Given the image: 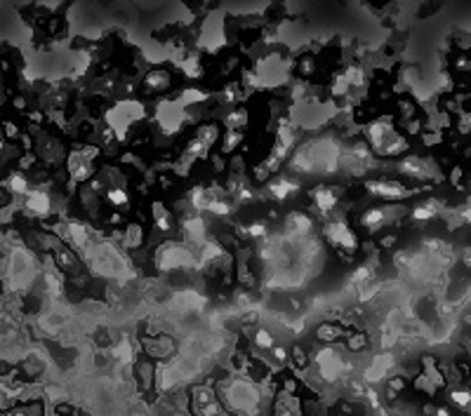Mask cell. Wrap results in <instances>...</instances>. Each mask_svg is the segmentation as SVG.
I'll use <instances>...</instances> for the list:
<instances>
[{"mask_svg":"<svg viewBox=\"0 0 471 416\" xmlns=\"http://www.w3.org/2000/svg\"><path fill=\"white\" fill-rule=\"evenodd\" d=\"M181 104H201L208 99V92H201V90H186L184 94H181Z\"/></svg>","mask_w":471,"mask_h":416,"instance_id":"41","label":"cell"},{"mask_svg":"<svg viewBox=\"0 0 471 416\" xmlns=\"http://www.w3.org/2000/svg\"><path fill=\"white\" fill-rule=\"evenodd\" d=\"M379 245H382L384 250H391V247L396 245V235H384L382 240H379Z\"/></svg>","mask_w":471,"mask_h":416,"instance_id":"51","label":"cell"},{"mask_svg":"<svg viewBox=\"0 0 471 416\" xmlns=\"http://www.w3.org/2000/svg\"><path fill=\"white\" fill-rule=\"evenodd\" d=\"M5 137L19 139V137H22V134H19V127H17L15 123H5Z\"/></svg>","mask_w":471,"mask_h":416,"instance_id":"47","label":"cell"},{"mask_svg":"<svg viewBox=\"0 0 471 416\" xmlns=\"http://www.w3.org/2000/svg\"><path fill=\"white\" fill-rule=\"evenodd\" d=\"M181 228H184V235H186V240L189 243H193V245H198V247H203L208 243V224H205V219H203L201 214H189V216H184V221H181Z\"/></svg>","mask_w":471,"mask_h":416,"instance_id":"12","label":"cell"},{"mask_svg":"<svg viewBox=\"0 0 471 416\" xmlns=\"http://www.w3.org/2000/svg\"><path fill=\"white\" fill-rule=\"evenodd\" d=\"M398 172L407 176V179H429V176L439 174L434 162L419 158V155H405V158L398 162Z\"/></svg>","mask_w":471,"mask_h":416,"instance_id":"8","label":"cell"},{"mask_svg":"<svg viewBox=\"0 0 471 416\" xmlns=\"http://www.w3.org/2000/svg\"><path fill=\"white\" fill-rule=\"evenodd\" d=\"M297 193H299V181L297 179H290V176H276L273 181H269V195L278 202H283V200H287V197H292Z\"/></svg>","mask_w":471,"mask_h":416,"instance_id":"16","label":"cell"},{"mask_svg":"<svg viewBox=\"0 0 471 416\" xmlns=\"http://www.w3.org/2000/svg\"><path fill=\"white\" fill-rule=\"evenodd\" d=\"M460 219L462 221H467V224H471V202L467 204V207H464L462 212H460Z\"/></svg>","mask_w":471,"mask_h":416,"instance_id":"52","label":"cell"},{"mask_svg":"<svg viewBox=\"0 0 471 416\" xmlns=\"http://www.w3.org/2000/svg\"><path fill=\"white\" fill-rule=\"evenodd\" d=\"M450 400H453V405L455 407H460V409H469L471 407V393L469 391H453L450 393Z\"/></svg>","mask_w":471,"mask_h":416,"instance_id":"38","label":"cell"},{"mask_svg":"<svg viewBox=\"0 0 471 416\" xmlns=\"http://www.w3.org/2000/svg\"><path fill=\"white\" fill-rule=\"evenodd\" d=\"M33 165H36V155H33V153H24L22 158H19V167H22V169H29Z\"/></svg>","mask_w":471,"mask_h":416,"instance_id":"46","label":"cell"},{"mask_svg":"<svg viewBox=\"0 0 471 416\" xmlns=\"http://www.w3.org/2000/svg\"><path fill=\"white\" fill-rule=\"evenodd\" d=\"M81 153H83V158H85L88 162H93L97 155H100V146H90V144H85L81 148Z\"/></svg>","mask_w":471,"mask_h":416,"instance_id":"45","label":"cell"},{"mask_svg":"<svg viewBox=\"0 0 471 416\" xmlns=\"http://www.w3.org/2000/svg\"><path fill=\"white\" fill-rule=\"evenodd\" d=\"M208 212H213L215 216H229L231 214V202H227L224 197H215V200L210 202Z\"/></svg>","mask_w":471,"mask_h":416,"instance_id":"37","label":"cell"},{"mask_svg":"<svg viewBox=\"0 0 471 416\" xmlns=\"http://www.w3.org/2000/svg\"><path fill=\"white\" fill-rule=\"evenodd\" d=\"M299 71H302V75H311L314 71H316V59L314 56H304V59L299 61Z\"/></svg>","mask_w":471,"mask_h":416,"instance_id":"43","label":"cell"},{"mask_svg":"<svg viewBox=\"0 0 471 416\" xmlns=\"http://www.w3.org/2000/svg\"><path fill=\"white\" fill-rule=\"evenodd\" d=\"M316 372L326 384H337L342 379V374L347 372V362L333 345H326V348L316 353Z\"/></svg>","mask_w":471,"mask_h":416,"instance_id":"5","label":"cell"},{"mask_svg":"<svg viewBox=\"0 0 471 416\" xmlns=\"http://www.w3.org/2000/svg\"><path fill=\"white\" fill-rule=\"evenodd\" d=\"M441 214V202L436 200H427V202H419L417 207L410 212V219L412 221H431Z\"/></svg>","mask_w":471,"mask_h":416,"instance_id":"20","label":"cell"},{"mask_svg":"<svg viewBox=\"0 0 471 416\" xmlns=\"http://www.w3.org/2000/svg\"><path fill=\"white\" fill-rule=\"evenodd\" d=\"M372 278H375V268H372V264H361L354 273H351V285L361 287L365 282H372Z\"/></svg>","mask_w":471,"mask_h":416,"instance_id":"29","label":"cell"},{"mask_svg":"<svg viewBox=\"0 0 471 416\" xmlns=\"http://www.w3.org/2000/svg\"><path fill=\"white\" fill-rule=\"evenodd\" d=\"M5 186L10 188V193L15 195H29L31 193V186H29V179H26L24 172H12L8 179H5Z\"/></svg>","mask_w":471,"mask_h":416,"instance_id":"22","label":"cell"},{"mask_svg":"<svg viewBox=\"0 0 471 416\" xmlns=\"http://www.w3.org/2000/svg\"><path fill=\"white\" fill-rule=\"evenodd\" d=\"M38 273V264L26 247H12L10 250V285L12 289H26L33 285Z\"/></svg>","mask_w":471,"mask_h":416,"instance_id":"3","label":"cell"},{"mask_svg":"<svg viewBox=\"0 0 471 416\" xmlns=\"http://www.w3.org/2000/svg\"><path fill=\"white\" fill-rule=\"evenodd\" d=\"M107 200L114 204V207H128L130 204V195L123 186H111L107 190Z\"/></svg>","mask_w":471,"mask_h":416,"instance_id":"30","label":"cell"},{"mask_svg":"<svg viewBox=\"0 0 471 416\" xmlns=\"http://www.w3.org/2000/svg\"><path fill=\"white\" fill-rule=\"evenodd\" d=\"M365 345H368V334H363V331H356V334H347V348L351 353H361Z\"/></svg>","mask_w":471,"mask_h":416,"instance_id":"35","label":"cell"},{"mask_svg":"<svg viewBox=\"0 0 471 416\" xmlns=\"http://www.w3.org/2000/svg\"><path fill=\"white\" fill-rule=\"evenodd\" d=\"M349 90H351V85L347 82V78H344V73H342V75H335L333 85H330V94H333L335 99H342V97H347V94H349Z\"/></svg>","mask_w":471,"mask_h":416,"instance_id":"36","label":"cell"},{"mask_svg":"<svg viewBox=\"0 0 471 416\" xmlns=\"http://www.w3.org/2000/svg\"><path fill=\"white\" fill-rule=\"evenodd\" d=\"M434 416H453V414H450V409H446V407H436Z\"/></svg>","mask_w":471,"mask_h":416,"instance_id":"53","label":"cell"},{"mask_svg":"<svg viewBox=\"0 0 471 416\" xmlns=\"http://www.w3.org/2000/svg\"><path fill=\"white\" fill-rule=\"evenodd\" d=\"M344 78H347L351 87H363L365 85V71L363 66H358V63H351V66L344 68Z\"/></svg>","mask_w":471,"mask_h":416,"instance_id":"32","label":"cell"},{"mask_svg":"<svg viewBox=\"0 0 471 416\" xmlns=\"http://www.w3.org/2000/svg\"><path fill=\"white\" fill-rule=\"evenodd\" d=\"M220 395L231 412H236L238 416H259L264 395L252 379H229L227 384H222Z\"/></svg>","mask_w":471,"mask_h":416,"instance_id":"1","label":"cell"},{"mask_svg":"<svg viewBox=\"0 0 471 416\" xmlns=\"http://www.w3.org/2000/svg\"><path fill=\"white\" fill-rule=\"evenodd\" d=\"M363 188L368 190L370 195L384 197V200H389V202L405 200V197H410V195L415 193V190L400 186L398 181H384V179H370V181H365Z\"/></svg>","mask_w":471,"mask_h":416,"instance_id":"7","label":"cell"},{"mask_svg":"<svg viewBox=\"0 0 471 416\" xmlns=\"http://www.w3.org/2000/svg\"><path fill=\"white\" fill-rule=\"evenodd\" d=\"M151 216H153V224H156V228L160 233H170L172 231V214L167 212V207L163 202H153L151 204Z\"/></svg>","mask_w":471,"mask_h":416,"instance_id":"21","label":"cell"},{"mask_svg":"<svg viewBox=\"0 0 471 416\" xmlns=\"http://www.w3.org/2000/svg\"><path fill=\"white\" fill-rule=\"evenodd\" d=\"M393 365H396V357H393L391 353L377 355L368 365V369H365V384H377V381H382L386 374L393 369Z\"/></svg>","mask_w":471,"mask_h":416,"instance_id":"14","label":"cell"},{"mask_svg":"<svg viewBox=\"0 0 471 416\" xmlns=\"http://www.w3.org/2000/svg\"><path fill=\"white\" fill-rule=\"evenodd\" d=\"M271 355L276 357L278 362H285V360H287V350L283 348V345H276V348L271 350Z\"/></svg>","mask_w":471,"mask_h":416,"instance_id":"49","label":"cell"},{"mask_svg":"<svg viewBox=\"0 0 471 416\" xmlns=\"http://www.w3.org/2000/svg\"><path fill=\"white\" fill-rule=\"evenodd\" d=\"M144 350L149 353L153 360H165L167 355H172V353H174V343H172V338L158 336V338H151V341H146Z\"/></svg>","mask_w":471,"mask_h":416,"instance_id":"18","label":"cell"},{"mask_svg":"<svg viewBox=\"0 0 471 416\" xmlns=\"http://www.w3.org/2000/svg\"><path fill=\"white\" fill-rule=\"evenodd\" d=\"M243 144V132H238V130H229L227 134L222 137V153H234L238 146Z\"/></svg>","mask_w":471,"mask_h":416,"instance_id":"33","label":"cell"},{"mask_svg":"<svg viewBox=\"0 0 471 416\" xmlns=\"http://www.w3.org/2000/svg\"><path fill=\"white\" fill-rule=\"evenodd\" d=\"M422 141H424L427 146H436V144H441L443 137L441 134H422Z\"/></svg>","mask_w":471,"mask_h":416,"instance_id":"48","label":"cell"},{"mask_svg":"<svg viewBox=\"0 0 471 416\" xmlns=\"http://www.w3.org/2000/svg\"><path fill=\"white\" fill-rule=\"evenodd\" d=\"M174 301L179 303L181 310H193V313H198V310H203V306H205V299L193 292V289H184V292H179L177 296H174Z\"/></svg>","mask_w":471,"mask_h":416,"instance_id":"19","label":"cell"},{"mask_svg":"<svg viewBox=\"0 0 471 416\" xmlns=\"http://www.w3.org/2000/svg\"><path fill=\"white\" fill-rule=\"evenodd\" d=\"M457 127H460L462 134L471 132V113H460V120H457Z\"/></svg>","mask_w":471,"mask_h":416,"instance_id":"44","label":"cell"},{"mask_svg":"<svg viewBox=\"0 0 471 416\" xmlns=\"http://www.w3.org/2000/svg\"><path fill=\"white\" fill-rule=\"evenodd\" d=\"M111 355L121 365H132V360H135V345H132L128 338H123V341H118L114 348H111Z\"/></svg>","mask_w":471,"mask_h":416,"instance_id":"25","label":"cell"},{"mask_svg":"<svg viewBox=\"0 0 471 416\" xmlns=\"http://www.w3.org/2000/svg\"><path fill=\"white\" fill-rule=\"evenodd\" d=\"M172 87V75L165 68H153L144 75V90L151 94H163L165 90Z\"/></svg>","mask_w":471,"mask_h":416,"instance_id":"17","label":"cell"},{"mask_svg":"<svg viewBox=\"0 0 471 416\" xmlns=\"http://www.w3.org/2000/svg\"><path fill=\"white\" fill-rule=\"evenodd\" d=\"M224 123H227L229 130H238V132H241V127L248 125V111H245V109L229 111L227 118H224Z\"/></svg>","mask_w":471,"mask_h":416,"instance_id":"28","label":"cell"},{"mask_svg":"<svg viewBox=\"0 0 471 416\" xmlns=\"http://www.w3.org/2000/svg\"><path fill=\"white\" fill-rule=\"evenodd\" d=\"M342 197V188L340 186H316L311 190V200L316 204V209L321 214H330L337 207V200Z\"/></svg>","mask_w":471,"mask_h":416,"instance_id":"10","label":"cell"},{"mask_svg":"<svg viewBox=\"0 0 471 416\" xmlns=\"http://www.w3.org/2000/svg\"><path fill=\"white\" fill-rule=\"evenodd\" d=\"M144 243V231L139 224H130L128 228L123 231V247H128V250H137V247H142Z\"/></svg>","mask_w":471,"mask_h":416,"instance_id":"24","label":"cell"},{"mask_svg":"<svg viewBox=\"0 0 471 416\" xmlns=\"http://www.w3.org/2000/svg\"><path fill=\"white\" fill-rule=\"evenodd\" d=\"M15 106H17V109H24V106H26V104H24V99H22V97H17V99H15Z\"/></svg>","mask_w":471,"mask_h":416,"instance_id":"56","label":"cell"},{"mask_svg":"<svg viewBox=\"0 0 471 416\" xmlns=\"http://www.w3.org/2000/svg\"><path fill=\"white\" fill-rule=\"evenodd\" d=\"M398 113L403 120H415V104L407 102V99H400L398 102Z\"/></svg>","mask_w":471,"mask_h":416,"instance_id":"42","label":"cell"},{"mask_svg":"<svg viewBox=\"0 0 471 416\" xmlns=\"http://www.w3.org/2000/svg\"><path fill=\"white\" fill-rule=\"evenodd\" d=\"M50 207H52L50 195L43 188H31V193L24 197V209L31 216H47L50 214Z\"/></svg>","mask_w":471,"mask_h":416,"instance_id":"13","label":"cell"},{"mask_svg":"<svg viewBox=\"0 0 471 416\" xmlns=\"http://www.w3.org/2000/svg\"><path fill=\"white\" fill-rule=\"evenodd\" d=\"M193 137L213 148V146L217 144V139H220V127H217V125H203V127H198V130H196Z\"/></svg>","mask_w":471,"mask_h":416,"instance_id":"27","label":"cell"},{"mask_svg":"<svg viewBox=\"0 0 471 416\" xmlns=\"http://www.w3.org/2000/svg\"><path fill=\"white\" fill-rule=\"evenodd\" d=\"M5 416H26V412L24 409H10V414L5 412Z\"/></svg>","mask_w":471,"mask_h":416,"instance_id":"54","label":"cell"},{"mask_svg":"<svg viewBox=\"0 0 471 416\" xmlns=\"http://www.w3.org/2000/svg\"><path fill=\"white\" fill-rule=\"evenodd\" d=\"M344 334V329L340 327V324H330V322H326V324H318V329H316V336L321 338L323 343H333V341H337Z\"/></svg>","mask_w":471,"mask_h":416,"instance_id":"26","label":"cell"},{"mask_svg":"<svg viewBox=\"0 0 471 416\" xmlns=\"http://www.w3.org/2000/svg\"><path fill=\"white\" fill-rule=\"evenodd\" d=\"M252 341H255V345H257L259 350H273V348H276V341H273V334H271L269 329H264V327H259V329L255 331Z\"/></svg>","mask_w":471,"mask_h":416,"instance_id":"34","label":"cell"},{"mask_svg":"<svg viewBox=\"0 0 471 416\" xmlns=\"http://www.w3.org/2000/svg\"><path fill=\"white\" fill-rule=\"evenodd\" d=\"M323 235L330 243V247H335L337 252L342 254H354L358 250V238L356 233L351 231L349 224H344L342 219H337V221H330L326 224V228H323Z\"/></svg>","mask_w":471,"mask_h":416,"instance_id":"6","label":"cell"},{"mask_svg":"<svg viewBox=\"0 0 471 416\" xmlns=\"http://www.w3.org/2000/svg\"><path fill=\"white\" fill-rule=\"evenodd\" d=\"M311 228H314V221L304 212H290V214L285 216V231L292 240L306 238L309 233H311Z\"/></svg>","mask_w":471,"mask_h":416,"instance_id":"15","label":"cell"},{"mask_svg":"<svg viewBox=\"0 0 471 416\" xmlns=\"http://www.w3.org/2000/svg\"><path fill=\"white\" fill-rule=\"evenodd\" d=\"M179 68L186 78H201V73H203L198 56H184V59H179Z\"/></svg>","mask_w":471,"mask_h":416,"instance_id":"31","label":"cell"},{"mask_svg":"<svg viewBox=\"0 0 471 416\" xmlns=\"http://www.w3.org/2000/svg\"><path fill=\"white\" fill-rule=\"evenodd\" d=\"M238 97H241V90H238V82H229L222 92V102L224 104H236Z\"/></svg>","mask_w":471,"mask_h":416,"instance_id":"39","label":"cell"},{"mask_svg":"<svg viewBox=\"0 0 471 416\" xmlns=\"http://www.w3.org/2000/svg\"><path fill=\"white\" fill-rule=\"evenodd\" d=\"M54 261H57V266H59V271L64 273V271H68V273H78V259L73 257V252L71 250H66V247H61V250H57L54 252Z\"/></svg>","mask_w":471,"mask_h":416,"instance_id":"23","label":"cell"},{"mask_svg":"<svg viewBox=\"0 0 471 416\" xmlns=\"http://www.w3.org/2000/svg\"><path fill=\"white\" fill-rule=\"evenodd\" d=\"M245 233H248L250 238H257V240L269 238V231H266V226H264L262 221H255V224L245 226Z\"/></svg>","mask_w":471,"mask_h":416,"instance_id":"40","label":"cell"},{"mask_svg":"<svg viewBox=\"0 0 471 416\" xmlns=\"http://www.w3.org/2000/svg\"><path fill=\"white\" fill-rule=\"evenodd\" d=\"M66 169L68 174H71L73 183H85L93 179V162L83 158L81 151H71L66 155Z\"/></svg>","mask_w":471,"mask_h":416,"instance_id":"11","label":"cell"},{"mask_svg":"<svg viewBox=\"0 0 471 416\" xmlns=\"http://www.w3.org/2000/svg\"><path fill=\"white\" fill-rule=\"evenodd\" d=\"M29 118L33 120V123H43V116H40V113H31Z\"/></svg>","mask_w":471,"mask_h":416,"instance_id":"55","label":"cell"},{"mask_svg":"<svg viewBox=\"0 0 471 416\" xmlns=\"http://www.w3.org/2000/svg\"><path fill=\"white\" fill-rule=\"evenodd\" d=\"M398 214H400L398 207H372V209H365L361 214V226H363V228H368L370 233L382 231L386 224H391L393 219H398Z\"/></svg>","mask_w":471,"mask_h":416,"instance_id":"9","label":"cell"},{"mask_svg":"<svg viewBox=\"0 0 471 416\" xmlns=\"http://www.w3.org/2000/svg\"><path fill=\"white\" fill-rule=\"evenodd\" d=\"M191 266H196V257L186 245L163 243L156 250L158 271H181V268H191Z\"/></svg>","mask_w":471,"mask_h":416,"instance_id":"4","label":"cell"},{"mask_svg":"<svg viewBox=\"0 0 471 416\" xmlns=\"http://www.w3.org/2000/svg\"><path fill=\"white\" fill-rule=\"evenodd\" d=\"M365 137H368V144L372 151L382 155V158H398V155H403L407 148H410L407 139L400 137V134L393 130V123L389 118L372 120V123L365 127Z\"/></svg>","mask_w":471,"mask_h":416,"instance_id":"2","label":"cell"},{"mask_svg":"<svg viewBox=\"0 0 471 416\" xmlns=\"http://www.w3.org/2000/svg\"><path fill=\"white\" fill-rule=\"evenodd\" d=\"M292 355L297 357V365H299V367H306V362H309V360H306V355H304V350H302V348H297V345H294V348H292Z\"/></svg>","mask_w":471,"mask_h":416,"instance_id":"50","label":"cell"}]
</instances>
